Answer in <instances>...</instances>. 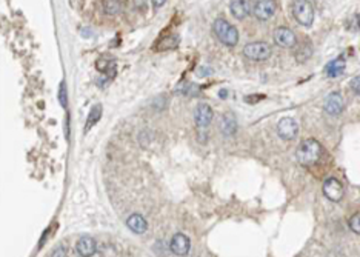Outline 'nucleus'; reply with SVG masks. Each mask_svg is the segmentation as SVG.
Instances as JSON below:
<instances>
[{
    "label": "nucleus",
    "mask_w": 360,
    "mask_h": 257,
    "mask_svg": "<svg viewBox=\"0 0 360 257\" xmlns=\"http://www.w3.org/2000/svg\"><path fill=\"white\" fill-rule=\"evenodd\" d=\"M345 66H347V62L344 57H339L333 62H330L327 65V68H325V71H327L328 77H337L340 74H344L345 71Z\"/></svg>",
    "instance_id": "nucleus-15"
},
{
    "label": "nucleus",
    "mask_w": 360,
    "mask_h": 257,
    "mask_svg": "<svg viewBox=\"0 0 360 257\" xmlns=\"http://www.w3.org/2000/svg\"><path fill=\"white\" fill-rule=\"evenodd\" d=\"M213 110L208 104H200L196 108L194 113V121L199 128H208L210 124L213 122Z\"/></svg>",
    "instance_id": "nucleus-10"
},
{
    "label": "nucleus",
    "mask_w": 360,
    "mask_h": 257,
    "mask_svg": "<svg viewBox=\"0 0 360 257\" xmlns=\"http://www.w3.org/2000/svg\"><path fill=\"white\" fill-rule=\"evenodd\" d=\"M230 11L234 19L243 20L252 12V8H251L249 0H233L230 3Z\"/></svg>",
    "instance_id": "nucleus-11"
},
{
    "label": "nucleus",
    "mask_w": 360,
    "mask_h": 257,
    "mask_svg": "<svg viewBox=\"0 0 360 257\" xmlns=\"http://www.w3.org/2000/svg\"><path fill=\"white\" fill-rule=\"evenodd\" d=\"M151 3H152L154 8H160L166 3V0H151Z\"/></svg>",
    "instance_id": "nucleus-25"
},
{
    "label": "nucleus",
    "mask_w": 360,
    "mask_h": 257,
    "mask_svg": "<svg viewBox=\"0 0 360 257\" xmlns=\"http://www.w3.org/2000/svg\"><path fill=\"white\" fill-rule=\"evenodd\" d=\"M100 117H102V105L93 107L91 111H90V116H88V119H87V127H85V131L91 129V128L100 121Z\"/></svg>",
    "instance_id": "nucleus-19"
},
{
    "label": "nucleus",
    "mask_w": 360,
    "mask_h": 257,
    "mask_svg": "<svg viewBox=\"0 0 360 257\" xmlns=\"http://www.w3.org/2000/svg\"><path fill=\"white\" fill-rule=\"evenodd\" d=\"M179 43V37L177 36H169V37H165L162 40V43L159 45V49H173L176 48Z\"/></svg>",
    "instance_id": "nucleus-20"
},
{
    "label": "nucleus",
    "mask_w": 360,
    "mask_h": 257,
    "mask_svg": "<svg viewBox=\"0 0 360 257\" xmlns=\"http://www.w3.org/2000/svg\"><path fill=\"white\" fill-rule=\"evenodd\" d=\"M272 37H274V42L282 48H293L297 43L296 34L286 26H280V28L274 29Z\"/></svg>",
    "instance_id": "nucleus-6"
},
{
    "label": "nucleus",
    "mask_w": 360,
    "mask_h": 257,
    "mask_svg": "<svg viewBox=\"0 0 360 257\" xmlns=\"http://www.w3.org/2000/svg\"><path fill=\"white\" fill-rule=\"evenodd\" d=\"M123 8V0H104V9L107 14H119Z\"/></svg>",
    "instance_id": "nucleus-18"
},
{
    "label": "nucleus",
    "mask_w": 360,
    "mask_h": 257,
    "mask_svg": "<svg viewBox=\"0 0 360 257\" xmlns=\"http://www.w3.org/2000/svg\"><path fill=\"white\" fill-rule=\"evenodd\" d=\"M134 6H135V8H140V9H142V8L145 6V0H134Z\"/></svg>",
    "instance_id": "nucleus-26"
},
{
    "label": "nucleus",
    "mask_w": 360,
    "mask_h": 257,
    "mask_svg": "<svg viewBox=\"0 0 360 257\" xmlns=\"http://www.w3.org/2000/svg\"><path fill=\"white\" fill-rule=\"evenodd\" d=\"M59 100H60V105H62V107H66V90H65V83H62V85H60Z\"/></svg>",
    "instance_id": "nucleus-24"
},
{
    "label": "nucleus",
    "mask_w": 360,
    "mask_h": 257,
    "mask_svg": "<svg viewBox=\"0 0 360 257\" xmlns=\"http://www.w3.org/2000/svg\"><path fill=\"white\" fill-rule=\"evenodd\" d=\"M220 129L225 135H234L236 131H237V122L233 114H227L222 117V122H220Z\"/></svg>",
    "instance_id": "nucleus-16"
},
{
    "label": "nucleus",
    "mask_w": 360,
    "mask_h": 257,
    "mask_svg": "<svg viewBox=\"0 0 360 257\" xmlns=\"http://www.w3.org/2000/svg\"><path fill=\"white\" fill-rule=\"evenodd\" d=\"M277 3L276 0H255L252 6V14L259 20H269L271 17L276 14Z\"/></svg>",
    "instance_id": "nucleus-5"
},
{
    "label": "nucleus",
    "mask_w": 360,
    "mask_h": 257,
    "mask_svg": "<svg viewBox=\"0 0 360 257\" xmlns=\"http://www.w3.org/2000/svg\"><path fill=\"white\" fill-rule=\"evenodd\" d=\"M293 15L302 26H311L314 22V6L310 0H294Z\"/></svg>",
    "instance_id": "nucleus-3"
},
{
    "label": "nucleus",
    "mask_w": 360,
    "mask_h": 257,
    "mask_svg": "<svg viewBox=\"0 0 360 257\" xmlns=\"http://www.w3.org/2000/svg\"><path fill=\"white\" fill-rule=\"evenodd\" d=\"M171 251L179 254V256H185L190 253V248H191V242H190V239H188L185 234L182 233H177L173 236V239H171Z\"/></svg>",
    "instance_id": "nucleus-12"
},
{
    "label": "nucleus",
    "mask_w": 360,
    "mask_h": 257,
    "mask_svg": "<svg viewBox=\"0 0 360 257\" xmlns=\"http://www.w3.org/2000/svg\"><path fill=\"white\" fill-rule=\"evenodd\" d=\"M126 225L131 231H134L137 234H143L148 230V222L140 214H131L126 219Z\"/></svg>",
    "instance_id": "nucleus-14"
},
{
    "label": "nucleus",
    "mask_w": 360,
    "mask_h": 257,
    "mask_svg": "<svg viewBox=\"0 0 360 257\" xmlns=\"http://www.w3.org/2000/svg\"><path fill=\"white\" fill-rule=\"evenodd\" d=\"M296 157L300 165L311 166L317 163L322 157V145L314 139H306L299 145L296 151Z\"/></svg>",
    "instance_id": "nucleus-1"
},
{
    "label": "nucleus",
    "mask_w": 360,
    "mask_h": 257,
    "mask_svg": "<svg viewBox=\"0 0 360 257\" xmlns=\"http://www.w3.org/2000/svg\"><path fill=\"white\" fill-rule=\"evenodd\" d=\"M213 31L216 37L227 46H236L239 42V31L225 19H216L213 23Z\"/></svg>",
    "instance_id": "nucleus-2"
},
{
    "label": "nucleus",
    "mask_w": 360,
    "mask_h": 257,
    "mask_svg": "<svg viewBox=\"0 0 360 257\" xmlns=\"http://www.w3.org/2000/svg\"><path fill=\"white\" fill-rule=\"evenodd\" d=\"M219 96H220V97H227V96H228V93H227L225 90H222V91L219 93Z\"/></svg>",
    "instance_id": "nucleus-28"
},
{
    "label": "nucleus",
    "mask_w": 360,
    "mask_h": 257,
    "mask_svg": "<svg viewBox=\"0 0 360 257\" xmlns=\"http://www.w3.org/2000/svg\"><path fill=\"white\" fill-rule=\"evenodd\" d=\"M96 66H97V70H99L100 73H105V74H108V76H111V77H113V74L116 73V63H114V60L99 59L97 63H96Z\"/></svg>",
    "instance_id": "nucleus-17"
},
{
    "label": "nucleus",
    "mask_w": 360,
    "mask_h": 257,
    "mask_svg": "<svg viewBox=\"0 0 360 257\" xmlns=\"http://www.w3.org/2000/svg\"><path fill=\"white\" fill-rule=\"evenodd\" d=\"M323 194L327 196L331 202H340L344 197V186L340 185L336 179H327L323 182Z\"/></svg>",
    "instance_id": "nucleus-9"
},
{
    "label": "nucleus",
    "mask_w": 360,
    "mask_h": 257,
    "mask_svg": "<svg viewBox=\"0 0 360 257\" xmlns=\"http://www.w3.org/2000/svg\"><path fill=\"white\" fill-rule=\"evenodd\" d=\"M347 28L350 31H359L360 29V15L359 14H353L350 19L347 20Z\"/></svg>",
    "instance_id": "nucleus-21"
},
{
    "label": "nucleus",
    "mask_w": 360,
    "mask_h": 257,
    "mask_svg": "<svg viewBox=\"0 0 360 257\" xmlns=\"http://www.w3.org/2000/svg\"><path fill=\"white\" fill-rule=\"evenodd\" d=\"M277 132L283 140H293L296 139V135L299 134V125L294 119L285 117L279 122L277 125Z\"/></svg>",
    "instance_id": "nucleus-8"
},
{
    "label": "nucleus",
    "mask_w": 360,
    "mask_h": 257,
    "mask_svg": "<svg viewBox=\"0 0 360 257\" xmlns=\"http://www.w3.org/2000/svg\"><path fill=\"white\" fill-rule=\"evenodd\" d=\"M76 250L80 256H94L96 251H97V244L93 237L90 236H82L79 241H77V245H76Z\"/></svg>",
    "instance_id": "nucleus-13"
},
{
    "label": "nucleus",
    "mask_w": 360,
    "mask_h": 257,
    "mask_svg": "<svg viewBox=\"0 0 360 257\" xmlns=\"http://www.w3.org/2000/svg\"><path fill=\"white\" fill-rule=\"evenodd\" d=\"M350 88L354 94H359L360 96V76L354 77L351 82H350Z\"/></svg>",
    "instance_id": "nucleus-23"
},
{
    "label": "nucleus",
    "mask_w": 360,
    "mask_h": 257,
    "mask_svg": "<svg viewBox=\"0 0 360 257\" xmlns=\"http://www.w3.org/2000/svg\"><path fill=\"white\" fill-rule=\"evenodd\" d=\"M243 56L254 62L266 60L271 56V46L265 42H252L243 48Z\"/></svg>",
    "instance_id": "nucleus-4"
},
{
    "label": "nucleus",
    "mask_w": 360,
    "mask_h": 257,
    "mask_svg": "<svg viewBox=\"0 0 360 257\" xmlns=\"http://www.w3.org/2000/svg\"><path fill=\"white\" fill-rule=\"evenodd\" d=\"M66 254V248L65 247H62L60 250H57V251H53V256H65Z\"/></svg>",
    "instance_id": "nucleus-27"
},
{
    "label": "nucleus",
    "mask_w": 360,
    "mask_h": 257,
    "mask_svg": "<svg viewBox=\"0 0 360 257\" xmlns=\"http://www.w3.org/2000/svg\"><path fill=\"white\" fill-rule=\"evenodd\" d=\"M345 108V100L340 93H331L323 102V110L330 116H339Z\"/></svg>",
    "instance_id": "nucleus-7"
},
{
    "label": "nucleus",
    "mask_w": 360,
    "mask_h": 257,
    "mask_svg": "<svg viewBox=\"0 0 360 257\" xmlns=\"http://www.w3.org/2000/svg\"><path fill=\"white\" fill-rule=\"evenodd\" d=\"M350 228H351L356 234H360V213L354 214V216L350 219Z\"/></svg>",
    "instance_id": "nucleus-22"
}]
</instances>
